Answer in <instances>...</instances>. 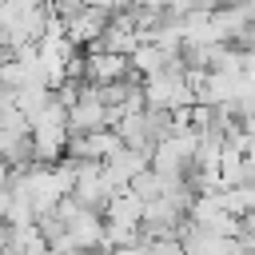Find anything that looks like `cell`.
<instances>
[{"mask_svg":"<svg viewBox=\"0 0 255 255\" xmlns=\"http://www.w3.org/2000/svg\"><path fill=\"white\" fill-rule=\"evenodd\" d=\"M143 104L147 108H163V112H183L195 108V88H191V72L183 60L167 64L159 76L143 80Z\"/></svg>","mask_w":255,"mask_h":255,"instance_id":"1","label":"cell"},{"mask_svg":"<svg viewBox=\"0 0 255 255\" xmlns=\"http://www.w3.org/2000/svg\"><path fill=\"white\" fill-rule=\"evenodd\" d=\"M104 128H116V112L100 100V92L92 84H84L80 100L68 108V131L72 135H88V131H104Z\"/></svg>","mask_w":255,"mask_h":255,"instance_id":"2","label":"cell"},{"mask_svg":"<svg viewBox=\"0 0 255 255\" xmlns=\"http://www.w3.org/2000/svg\"><path fill=\"white\" fill-rule=\"evenodd\" d=\"M179 247H183V255H235L239 239L223 235V231H211V227H199V223H183L179 227Z\"/></svg>","mask_w":255,"mask_h":255,"instance_id":"3","label":"cell"},{"mask_svg":"<svg viewBox=\"0 0 255 255\" xmlns=\"http://www.w3.org/2000/svg\"><path fill=\"white\" fill-rule=\"evenodd\" d=\"M108 24H112V12L96 8V4H84L76 16L64 20V32H68V40H72L76 48H96Z\"/></svg>","mask_w":255,"mask_h":255,"instance_id":"4","label":"cell"},{"mask_svg":"<svg viewBox=\"0 0 255 255\" xmlns=\"http://www.w3.org/2000/svg\"><path fill=\"white\" fill-rule=\"evenodd\" d=\"M131 76V60L128 56H116V52H104V48H88L84 56V84H116V80H128Z\"/></svg>","mask_w":255,"mask_h":255,"instance_id":"5","label":"cell"},{"mask_svg":"<svg viewBox=\"0 0 255 255\" xmlns=\"http://www.w3.org/2000/svg\"><path fill=\"white\" fill-rule=\"evenodd\" d=\"M128 60H131V72H135L139 80H147V76H159L167 64H175V60H183V56H167L155 40H139V48H135Z\"/></svg>","mask_w":255,"mask_h":255,"instance_id":"6","label":"cell"}]
</instances>
